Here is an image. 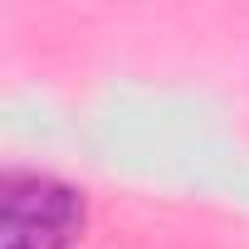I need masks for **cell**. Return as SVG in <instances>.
<instances>
[{
	"mask_svg": "<svg viewBox=\"0 0 249 249\" xmlns=\"http://www.w3.org/2000/svg\"><path fill=\"white\" fill-rule=\"evenodd\" d=\"M83 234V196L54 176L15 171L0 186V239L5 249H73Z\"/></svg>",
	"mask_w": 249,
	"mask_h": 249,
	"instance_id": "6da1fadb",
	"label": "cell"
}]
</instances>
